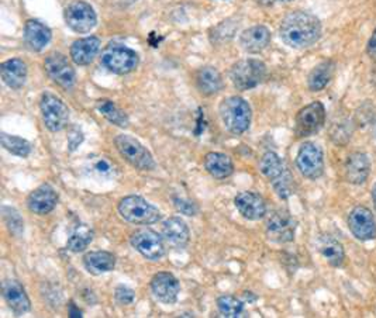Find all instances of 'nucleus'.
I'll return each mask as SVG.
<instances>
[{"label":"nucleus","mask_w":376,"mask_h":318,"mask_svg":"<svg viewBox=\"0 0 376 318\" xmlns=\"http://www.w3.org/2000/svg\"><path fill=\"white\" fill-rule=\"evenodd\" d=\"M375 137H376V126H375Z\"/></svg>","instance_id":"nucleus-43"},{"label":"nucleus","mask_w":376,"mask_h":318,"mask_svg":"<svg viewBox=\"0 0 376 318\" xmlns=\"http://www.w3.org/2000/svg\"><path fill=\"white\" fill-rule=\"evenodd\" d=\"M234 204L240 214L251 221L261 220L266 214L265 200L254 192H241L235 196Z\"/></svg>","instance_id":"nucleus-16"},{"label":"nucleus","mask_w":376,"mask_h":318,"mask_svg":"<svg viewBox=\"0 0 376 318\" xmlns=\"http://www.w3.org/2000/svg\"><path fill=\"white\" fill-rule=\"evenodd\" d=\"M259 171L265 178L269 179L272 186L285 182L286 178L287 179L292 178L290 172L283 165V162L279 158V155L272 152V151H268V152H265L262 155V158L259 161Z\"/></svg>","instance_id":"nucleus-21"},{"label":"nucleus","mask_w":376,"mask_h":318,"mask_svg":"<svg viewBox=\"0 0 376 318\" xmlns=\"http://www.w3.org/2000/svg\"><path fill=\"white\" fill-rule=\"evenodd\" d=\"M0 144H2V147L9 151L11 154L16 155V157H20V158H26L32 154V150H33V145L22 138V137H16V135H9L6 133H2L0 134Z\"/></svg>","instance_id":"nucleus-33"},{"label":"nucleus","mask_w":376,"mask_h":318,"mask_svg":"<svg viewBox=\"0 0 376 318\" xmlns=\"http://www.w3.org/2000/svg\"><path fill=\"white\" fill-rule=\"evenodd\" d=\"M196 85L202 95L213 96L221 91L223 79L216 68L205 67L196 75Z\"/></svg>","instance_id":"nucleus-30"},{"label":"nucleus","mask_w":376,"mask_h":318,"mask_svg":"<svg viewBox=\"0 0 376 318\" xmlns=\"http://www.w3.org/2000/svg\"><path fill=\"white\" fill-rule=\"evenodd\" d=\"M271 43V32L265 26H254L245 30L240 37V44L244 51L258 54Z\"/></svg>","instance_id":"nucleus-24"},{"label":"nucleus","mask_w":376,"mask_h":318,"mask_svg":"<svg viewBox=\"0 0 376 318\" xmlns=\"http://www.w3.org/2000/svg\"><path fill=\"white\" fill-rule=\"evenodd\" d=\"M101 40L98 37H86L77 40L71 47V58L77 65H89L98 55Z\"/></svg>","instance_id":"nucleus-25"},{"label":"nucleus","mask_w":376,"mask_h":318,"mask_svg":"<svg viewBox=\"0 0 376 318\" xmlns=\"http://www.w3.org/2000/svg\"><path fill=\"white\" fill-rule=\"evenodd\" d=\"M96 109L112 124H116L119 127H127L129 126L127 114L123 110H120L112 100H109V99L98 100Z\"/></svg>","instance_id":"nucleus-31"},{"label":"nucleus","mask_w":376,"mask_h":318,"mask_svg":"<svg viewBox=\"0 0 376 318\" xmlns=\"http://www.w3.org/2000/svg\"><path fill=\"white\" fill-rule=\"evenodd\" d=\"M26 46L34 51H43L51 41V30L39 20H29L25 29Z\"/></svg>","instance_id":"nucleus-23"},{"label":"nucleus","mask_w":376,"mask_h":318,"mask_svg":"<svg viewBox=\"0 0 376 318\" xmlns=\"http://www.w3.org/2000/svg\"><path fill=\"white\" fill-rule=\"evenodd\" d=\"M115 144L120 155L131 166L140 171H153L155 168V161L151 152L134 137L127 134H120L116 137Z\"/></svg>","instance_id":"nucleus-6"},{"label":"nucleus","mask_w":376,"mask_h":318,"mask_svg":"<svg viewBox=\"0 0 376 318\" xmlns=\"http://www.w3.org/2000/svg\"><path fill=\"white\" fill-rule=\"evenodd\" d=\"M224 127L234 135L244 134L251 124L252 112L249 105L238 96L224 99L219 107Z\"/></svg>","instance_id":"nucleus-2"},{"label":"nucleus","mask_w":376,"mask_h":318,"mask_svg":"<svg viewBox=\"0 0 376 318\" xmlns=\"http://www.w3.org/2000/svg\"><path fill=\"white\" fill-rule=\"evenodd\" d=\"M296 166L302 176L316 180L324 173V154L323 150L314 143H304L297 151Z\"/></svg>","instance_id":"nucleus-8"},{"label":"nucleus","mask_w":376,"mask_h":318,"mask_svg":"<svg viewBox=\"0 0 376 318\" xmlns=\"http://www.w3.org/2000/svg\"><path fill=\"white\" fill-rule=\"evenodd\" d=\"M348 227L358 241L366 242L376 238L375 217L372 211L365 206H356L349 211Z\"/></svg>","instance_id":"nucleus-13"},{"label":"nucleus","mask_w":376,"mask_h":318,"mask_svg":"<svg viewBox=\"0 0 376 318\" xmlns=\"http://www.w3.org/2000/svg\"><path fill=\"white\" fill-rule=\"evenodd\" d=\"M131 245L148 260H160L165 255V242L158 232L141 228L131 234Z\"/></svg>","instance_id":"nucleus-12"},{"label":"nucleus","mask_w":376,"mask_h":318,"mask_svg":"<svg viewBox=\"0 0 376 318\" xmlns=\"http://www.w3.org/2000/svg\"><path fill=\"white\" fill-rule=\"evenodd\" d=\"M297 221L286 210L275 211L266 223V235L278 244H287L294 239Z\"/></svg>","instance_id":"nucleus-11"},{"label":"nucleus","mask_w":376,"mask_h":318,"mask_svg":"<svg viewBox=\"0 0 376 318\" xmlns=\"http://www.w3.org/2000/svg\"><path fill=\"white\" fill-rule=\"evenodd\" d=\"M93 168H95V171H96L98 173H101V175H109V173H112V171H113L112 164H110L108 159H105V158L96 161Z\"/></svg>","instance_id":"nucleus-38"},{"label":"nucleus","mask_w":376,"mask_h":318,"mask_svg":"<svg viewBox=\"0 0 376 318\" xmlns=\"http://www.w3.org/2000/svg\"><path fill=\"white\" fill-rule=\"evenodd\" d=\"M325 123V107L316 100L299 110L294 120V133L299 138L317 134Z\"/></svg>","instance_id":"nucleus-7"},{"label":"nucleus","mask_w":376,"mask_h":318,"mask_svg":"<svg viewBox=\"0 0 376 318\" xmlns=\"http://www.w3.org/2000/svg\"><path fill=\"white\" fill-rule=\"evenodd\" d=\"M70 307H71V310H70V315H71V317H82V312H81V310H77L74 303H71V304H70Z\"/></svg>","instance_id":"nucleus-40"},{"label":"nucleus","mask_w":376,"mask_h":318,"mask_svg":"<svg viewBox=\"0 0 376 318\" xmlns=\"http://www.w3.org/2000/svg\"><path fill=\"white\" fill-rule=\"evenodd\" d=\"M151 290L155 298L161 303L174 304L181 293V284L172 273L160 272L154 274L151 280Z\"/></svg>","instance_id":"nucleus-15"},{"label":"nucleus","mask_w":376,"mask_h":318,"mask_svg":"<svg viewBox=\"0 0 376 318\" xmlns=\"http://www.w3.org/2000/svg\"><path fill=\"white\" fill-rule=\"evenodd\" d=\"M115 297L117 300V303L120 304H131L134 301V291L129 287H124V286H119L116 289V293H115Z\"/></svg>","instance_id":"nucleus-37"},{"label":"nucleus","mask_w":376,"mask_h":318,"mask_svg":"<svg viewBox=\"0 0 376 318\" xmlns=\"http://www.w3.org/2000/svg\"><path fill=\"white\" fill-rule=\"evenodd\" d=\"M174 204L176 207V210L185 216H196L199 208L197 206L190 201V200H186V199H182V197H175L174 199Z\"/></svg>","instance_id":"nucleus-36"},{"label":"nucleus","mask_w":376,"mask_h":318,"mask_svg":"<svg viewBox=\"0 0 376 318\" xmlns=\"http://www.w3.org/2000/svg\"><path fill=\"white\" fill-rule=\"evenodd\" d=\"M122 218L131 224L150 225L161 220V211L140 196H127L119 203Z\"/></svg>","instance_id":"nucleus-3"},{"label":"nucleus","mask_w":376,"mask_h":318,"mask_svg":"<svg viewBox=\"0 0 376 318\" xmlns=\"http://www.w3.org/2000/svg\"><path fill=\"white\" fill-rule=\"evenodd\" d=\"M92 241H93L92 228L85 225V224H81L74 230V232L68 238L67 246H68L70 251H72L75 253H79V252L85 251Z\"/></svg>","instance_id":"nucleus-32"},{"label":"nucleus","mask_w":376,"mask_h":318,"mask_svg":"<svg viewBox=\"0 0 376 318\" xmlns=\"http://www.w3.org/2000/svg\"><path fill=\"white\" fill-rule=\"evenodd\" d=\"M335 72V64L334 61H323L317 67L311 69V72L307 77V86L311 92H320L323 91L330 81L332 79Z\"/></svg>","instance_id":"nucleus-29"},{"label":"nucleus","mask_w":376,"mask_h":318,"mask_svg":"<svg viewBox=\"0 0 376 318\" xmlns=\"http://www.w3.org/2000/svg\"><path fill=\"white\" fill-rule=\"evenodd\" d=\"M366 54L370 60L376 61V29L373 30L369 41H368V46H366Z\"/></svg>","instance_id":"nucleus-39"},{"label":"nucleus","mask_w":376,"mask_h":318,"mask_svg":"<svg viewBox=\"0 0 376 318\" xmlns=\"http://www.w3.org/2000/svg\"><path fill=\"white\" fill-rule=\"evenodd\" d=\"M2 294L9 304V307L16 312V314H25L30 310L32 303L30 298L22 286L20 281L15 279H6L2 283Z\"/></svg>","instance_id":"nucleus-19"},{"label":"nucleus","mask_w":376,"mask_h":318,"mask_svg":"<svg viewBox=\"0 0 376 318\" xmlns=\"http://www.w3.org/2000/svg\"><path fill=\"white\" fill-rule=\"evenodd\" d=\"M4 216H5V221H6L11 232L19 235L23 231V224H19V223L16 224V220H20V216L15 210L8 208V207L4 208Z\"/></svg>","instance_id":"nucleus-35"},{"label":"nucleus","mask_w":376,"mask_h":318,"mask_svg":"<svg viewBox=\"0 0 376 318\" xmlns=\"http://www.w3.org/2000/svg\"><path fill=\"white\" fill-rule=\"evenodd\" d=\"M40 109H41L44 124L50 131L58 133V131H63L68 126L70 109L56 95L48 93V92L44 93L41 96Z\"/></svg>","instance_id":"nucleus-9"},{"label":"nucleus","mask_w":376,"mask_h":318,"mask_svg":"<svg viewBox=\"0 0 376 318\" xmlns=\"http://www.w3.org/2000/svg\"><path fill=\"white\" fill-rule=\"evenodd\" d=\"M280 2H292V0H280Z\"/></svg>","instance_id":"nucleus-42"},{"label":"nucleus","mask_w":376,"mask_h":318,"mask_svg":"<svg viewBox=\"0 0 376 318\" xmlns=\"http://www.w3.org/2000/svg\"><path fill=\"white\" fill-rule=\"evenodd\" d=\"M162 235H164V239L167 241V244H169L172 248H176V249L185 248L190 239L189 228H188L186 223L183 220H181L179 217L168 218L164 223Z\"/></svg>","instance_id":"nucleus-22"},{"label":"nucleus","mask_w":376,"mask_h":318,"mask_svg":"<svg viewBox=\"0 0 376 318\" xmlns=\"http://www.w3.org/2000/svg\"><path fill=\"white\" fill-rule=\"evenodd\" d=\"M230 78L233 85L238 91H248L265 81L266 67L259 60H242L233 65L230 71Z\"/></svg>","instance_id":"nucleus-5"},{"label":"nucleus","mask_w":376,"mask_h":318,"mask_svg":"<svg viewBox=\"0 0 376 318\" xmlns=\"http://www.w3.org/2000/svg\"><path fill=\"white\" fill-rule=\"evenodd\" d=\"M4 82L12 89H20L27 81V65L19 58L9 60L0 67Z\"/></svg>","instance_id":"nucleus-26"},{"label":"nucleus","mask_w":376,"mask_h":318,"mask_svg":"<svg viewBox=\"0 0 376 318\" xmlns=\"http://www.w3.org/2000/svg\"><path fill=\"white\" fill-rule=\"evenodd\" d=\"M205 168L216 179H226L234 172L231 158L221 152H209L205 157Z\"/></svg>","instance_id":"nucleus-28"},{"label":"nucleus","mask_w":376,"mask_h":318,"mask_svg":"<svg viewBox=\"0 0 376 318\" xmlns=\"http://www.w3.org/2000/svg\"><path fill=\"white\" fill-rule=\"evenodd\" d=\"M102 65L116 74V75H127L138 67L140 58L136 51L122 44H109L101 57Z\"/></svg>","instance_id":"nucleus-4"},{"label":"nucleus","mask_w":376,"mask_h":318,"mask_svg":"<svg viewBox=\"0 0 376 318\" xmlns=\"http://www.w3.org/2000/svg\"><path fill=\"white\" fill-rule=\"evenodd\" d=\"M279 36L287 47L303 50L311 47L321 37V22L311 13L293 12L282 20Z\"/></svg>","instance_id":"nucleus-1"},{"label":"nucleus","mask_w":376,"mask_h":318,"mask_svg":"<svg viewBox=\"0 0 376 318\" xmlns=\"http://www.w3.org/2000/svg\"><path fill=\"white\" fill-rule=\"evenodd\" d=\"M217 308L223 317L227 318H235V317H242V310L244 304L240 298L234 296H221L217 298Z\"/></svg>","instance_id":"nucleus-34"},{"label":"nucleus","mask_w":376,"mask_h":318,"mask_svg":"<svg viewBox=\"0 0 376 318\" xmlns=\"http://www.w3.org/2000/svg\"><path fill=\"white\" fill-rule=\"evenodd\" d=\"M48 77L61 88L71 89L77 82V74L68 60L58 53H54L46 58L44 62Z\"/></svg>","instance_id":"nucleus-14"},{"label":"nucleus","mask_w":376,"mask_h":318,"mask_svg":"<svg viewBox=\"0 0 376 318\" xmlns=\"http://www.w3.org/2000/svg\"><path fill=\"white\" fill-rule=\"evenodd\" d=\"M317 251L332 267H339L345 262L344 245L330 234H320L317 237Z\"/></svg>","instance_id":"nucleus-20"},{"label":"nucleus","mask_w":376,"mask_h":318,"mask_svg":"<svg viewBox=\"0 0 376 318\" xmlns=\"http://www.w3.org/2000/svg\"><path fill=\"white\" fill-rule=\"evenodd\" d=\"M372 201H373V207H375V211H376V183L372 187Z\"/></svg>","instance_id":"nucleus-41"},{"label":"nucleus","mask_w":376,"mask_h":318,"mask_svg":"<svg viewBox=\"0 0 376 318\" xmlns=\"http://www.w3.org/2000/svg\"><path fill=\"white\" fill-rule=\"evenodd\" d=\"M58 203V196L53 186L50 185H41L34 192L30 193L27 199V206L30 211L39 216H46L51 213Z\"/></svg>","instance_id":"nucleus-17"},{"label":"nucleus","mask_w":376,"mask_h":318,"mask_svg":"<svg viewBox=\"0 0 376 318\" xmlns=\"http://www.w3.org/2000/svg\"><path fill=\"white\" fill-rule=\"evenodd\" d=\"M345 179L348 183L359 186L363 185L370 173L369 157L363 152H354L345 162Z\"/></svg>","instance_id":"nucleus-18"},{"label":"nucleus","mask_w":376,"mask_h":318,"mask_svg":"<svg viewBox=\"0 0 376 318\" xmlns=\"http://www.w3.org/2000/svg\"><path fill=\"white\" fill-rule=\"evenodd\" d=\"M84 265L89 273L99 276L115 269L116 256L108 251L89 252L84 256Z\"/></svg>","instance_id":"nucleus-27"},{"label":"nucleus","mask_w":376,"mask_h":318,"mask_svg":"<svg viewBox=\"0 0 376 318\" xmlns=\"http://www.w3.org/2000/svg\"><path fill=\"white\" fill-rule=\"evenodd\" d=\"M64 18L67 26L72 32L79 34L89 33L91 30L95 29L98 23V18L93 8L89 4L84 2V0H75V2H72L65 9Z\"/></svg>","instance_id":"nucleus-10"}]
</instances>
